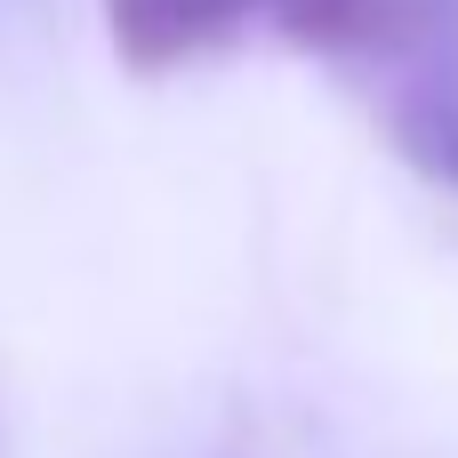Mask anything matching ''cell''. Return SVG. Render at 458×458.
Here are the masks:
<instances>
[{
    "mask_svg": "<svg viewBox=\"0 0 458 458\" xmlns=\"http://www.w3.org/2000/svg\"><path fill=\"white\" fill-rule=\"evenodd\" d=\"M394 145L435 177L458 185V81H411L394 105Z\"/></svg>",
    "mask_w": 458,
    "mask_h": 458,
    "instance_id": "3",
    "label": "cell"
},
{
    "mask_svg": "<svg viewBox=\"0 0 458 458\" xmlns=\"http://www.w3.org/2000/svg\"><path fill=\"white\" fill-rule=\"evenodd\" d=\"M258 0H105V32H113V56L145 81L161 72H185L217 48H233L250 32Z\"/></svg>",
    "mask_w": 458,
    "mask_h": 458,
    "instance_id": "1",
    "label": "cell"
},
{
    "mask_svg": "<svg viewBox=\"0 0 458 458\" xmlns=\"http://www.w3.org/2000/svg\"><path fill=\"white\" fill-rule=\"evenodd\" d=\"M258 8L298 48H330V56H346V48H403L435 16V0H258Z\"/></svg>",
    "mask_w": 458,
    "mask_h": 458,
    "instance_id": "2",
    "label": "cell"
}]
</instances>
